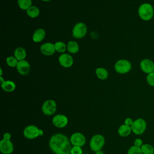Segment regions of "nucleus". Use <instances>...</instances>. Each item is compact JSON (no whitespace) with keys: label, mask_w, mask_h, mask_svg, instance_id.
<instances>
[{"label":"nucleus","mask_w":154,"mask_h":154,"mask_svg":"<svg viewBox=\"0 0 154 154\" xmlns=\"http://www.w3.org/2000/svg\"><path fill=\"white\" fill-rule=\"evenodd\" d=\"M26 14L29 17L31 18H35L38 16L40 14V10L35 5H31L26 10Z\"/></svg>","instance_id":"nucleus-22"},{"label":"nucleus","mask_w":154,"mask_h":154,"mask_svg":"<svg viewBox=\"0 0 154 154\" xmlns=\"http://www.w3.org/2000/svg\"><path fill=\"white\" fill-rule=\"evenodd\" d=\"M117 132L120 136L122 137H126L131 134L132 132V129L131 126H128L125 124H123V125H122L119 128Z\"/></svg>","instance_id":"nucleus-17"},{"label":"nucleus","mask_w":154,"mask_h":154,"mask_svg":"<svg viewBox=\"0 0 154 154\" xmlns=\"http://www.w3.org/2000/svg\"><path fill=\"white\" fill-rule=\"evenodd\" d=\"M146 81L150 86L154 87V72L147 75L146 77Z\"/></svg>","instance_id":"nucleus-28"},{"label":"nucleus","mask_w":154,"mask_h":154,"mask_svg":"<svg viewBox=\"0 0 154 154\" xmlns=\"http://www.w3.org/2000/svg\"><path fill=\"white\" fill-rule=\"evenodd\" d=\"M52 124L58 128H63L67 126L68 123L67 117L63 114H57L52 120Z\"/></svg>","instance_id":"nucleus-11"},{"label":"nucleus","mask_w":154,"mask_h":154,"mask_svg":"<svg viewBox=\"0 0 154 154\" xmlns=\"http://www.w3.org/2000/svg\"><path fill=\"white\" fill-rule=\"evenodd\" d=\"M105 138L101 134L94 135L90 139L89 146L93 152H97L102 149L105 144Z\"/></svg>","instance_id":"nucleus-3"},{"label":"nucleus","mask_w":154,"mask_h":154,"mask_svg":"<svg viewBox=\"0 0 154 154\" xmlns=\"http://www.w3.org/2000/svg\"><path fill=\"white\" fill-rule=\"evenodd\" d=\"M45 31L42 28H38L36 29L32 34V40L35 43L42 42L45 37Z\"/></svg>","instance_id":"nucleus-16"},{"label":"nucleus","mask_w":154,"mask_h":154,"mask_svg":"<svg viewBox=\"0 0 154 154\" xmlns=\"http://www.w3.org/2000/svg\"><path fill=\"white\" fill-rule=\"evenodd\" d=\"M67 49L72 54H76L79 51V45L75 41H69L67 45Z\"/></svg>","instance_id":"nucleus-20"},{"label":"nucleus","mask_w":154,"mask_h":154,"mask_svg":"<svg viewBox=\"0 0 154 154\" xmlns=\"http://www.w3.org/2000/svg\"><path fill=\"white\" fill-rule=\"evenodd\" d=\"M43 1H45V2H48V1H50L51 0H42Z\"/></svg>","instance_id":"nucleus-36"},{"label":"nucleus","mask_w":154,"mask_h":154,"mask_svg":"<svg viewBox=\"0 0 154 154\" xmlns=\"http://www.w3.org/2000/svg\"><path fill=\"white\" fill-rule=\"evenodd\" d=\"M95 154H105V153L102 150H98L97 152H95Z\"/></svg>","instance_id":"nucleus-33"},{"label":"nucleus","mask_w":154,"mask_h":154,"mask_svg":"<svg viewBox=\"0 0 154 154\" xmlns=\"http://www.w3.org/2000/svg\"><path fill=\"white\" fill-rule=\"evenodd\" d=\"M70 154H82L81 147L73 146L70 150Z\"/></svg>","instance_id":"nucleus-29"},{"label":"nucleus","mask_w":154,"mask_h":154,"mask_svg":"<svg viewBox=\"0 0 154 154\" xmlns=\"http://www.w3.org/2000/svg\"><path fill=\"white\" fill-rule=\"evenodd\" d=\"M132 68L131 63L129 61L125 59L119 60L114 64V70L120 74L128 73Z\"/></svg>","instance_id":"nucleus-4"},{"label":"nucleus","mask_w":154,"mask_h":154,"mask_svg":"<svg viewBox=\"0 0 154 154\" xmlns=\"http://www.w3.org/2000/svg\"><path fill=\"white\" fill-rule=\"evenodd\" d=\"M57 110V103L52 99H48L44 102L42 106V111L46 116L54 114Z\"/></svg>","instance_id":"nucleus-6"},{"label":"nucleus","mask_w":154,"mask_h":154,"mask_svg":"<svg viewBox=\"0 0 154 154\" xmlns=\"http://www.w3.org/2000/svg\"><path fill=\"white\" fill-rule=\"evenodd\" d=\"M19 7L24 10H27L32 5V0H17Z\"/></svg>","instance_id":"nucleus-23"},{"label":"nucleus","mask_w":154,"mask_h":154,"mask_svg":"<svg viewBox=\"0 0 154 154\" xmlns=\"http://www.w3.org/2000/svg\"><path fill=\"white\" fill-rule=\"evenodd\" d=\"M19 61L15 58L14 56L8 57L6 59L7 64L11 67H16Z\"/></svg>","instance_id":"nucleus-26"},{"label":"nucleus","mask_w":154,"mask_h":154,"mask_svg":"<svg viewBox=\"0 0 154 154\" xmlns=\"http://www.w3.org/2000/svg\"><path fill=\"white\" fill-rule=\"evenodd\" d=\"M1 87L6 92H12L16 89V84L12 81L7 80L1 84Z\"/></svg>","instance_id":"nucleus-18"},{"label":"nucleus","mask_w":154,"mask_h":154,"mask_svg":"<svg viewBox=\"0 0 154 154\" xmlns=\"http://www.w3.org/2000/svg\"><path fill=\"white\" fill-rule=\"evenodd\" d=\"M14 149L13 143L10 140L2 139L0 141V151L2 154H11Z\"/></svg>","instance_id":"nucleus-13"},{"label":"nucleus","mask_w":154,"mask_h":154,"mask_svg":"<svg viewBox=\"0 0 154 154\" xmlns=\"http://www.w3.org/2000/svg\"><path fill=\"white\" fill-rule=\"evenodd\" d=\"M43 130L42 129H39V136H42V135H43Z\"/></svg>","instance_id":"nucleus-34"},{"label":"nucleus","mask_w":154,"mask_h":154,"mask_svg":"<svg viewBox=\"0 0 154 154\" xmlns=\"http://www.w3.org/2000/svg\"><path fill=\"white\" fill-rule=\"evenodd\" d=\"M70 141L73 146L82 147L85 144L86 139L82 133L75 132L71 135Z\"/></svg>","instance_id":"nucleus-9"},{"label":"nucleus","mask_w":154,"mask_h":154,"mask_svg":"<svg viewBox=\"0 0 154 154\" xmlns=\"http://www.w3.org/2000/svg\"><path fill=\"white\" fill-rule=\"evenodd\" d=\"M133 122H134V121L131 118H126L125 120V124L128 126H131Z\"/></svg>","instance_id":"nucleus-31"},{"label":"nucleus","mask_w":154,"mask_h":154,"mask_svg":"<svg viewBox=\"0 0 154 154\" xmlns=\"http://www.w3.org/2000/svg\"><path fill=\"white\" fill-rule=\"evenodd\" d=\"M143 154H153L154 147L150 144H143L141 147Z\"/></svg>","instance_id":"nucleus-24"},{"label":"nucleus","mask_w":154,"mask_h":154,"mask_svg":"<svg viewBox=\"0 0 154 154\" xmlns=\"http://www.w3.org/2000/svg\"><path fill=\"white\" fill-rule=\"evenodd\" d=\"M0 81H1V84H2L5 81V80L4 79V78L2 76H0Z\"/></svg>","instance_id":"nucleus-35"},{"label":"nucleus","mask_w":154,"mask_h":154,"mask_svg":"<svg viewBox=\"0 0 154 154\" xmlns=\"http://www.w3.org/2000/svg\"><path fill=\"white\" fill-rule=\"evenodd\" d=\"M70 143L65 135L58 133L51 137L49 146L55 154H70L72 149Z\"/></svg>","instance_id":"nucleus-1"},{"label":"nucleus","mask_w":154,"mask_h":154,"mask_svg":"<svg viewBox=\"0 0 154 154\" xmlns=\"http://www.w3.org/2000/svg\"><path fill=\"white\" fill-rule=\"evenodd\" d=\"M141 70L146 74L154 72V63L152 60L149 58L142 60L140 63Z\"/></svg>","instance_id":"nucleus-10"},{"label":"nucleus","mask_w":154,"mask_h":154,"mask_svg":"<svg viewBox=\"0 0 154 154\" xmlns=\"http://www.w3.org/2000/svg\"><path fill=\"white\" fill-rule=\"evenodd\" d=\"M17 72L22 75H26L30 71V64L26 60L19 61L16 66Z\"/></svg>","instance_id":"nucleus-14"},{"label":"nucleus","mask_w":154,"mask_h":154,"mask_svg":"<svg viewBox=\"0 0 154 154\" xmlns=\"http://www.w3.org/2000/svg\"><path fill=\"white\" fill-rule=\"evenodd\" d=\"M96 75L97 78L101 80L106 79L108 77V72L107 70L103 67H98L95 71Z\"/></svg>","instance_id":"nucleus-21"},{"label":"nucleus","mask_w":154,"mask_h":154,"mask_svg":"<svg viewBox=\"0 0 154 154\" xmlns=\"http://www.w3.org/2000/svg\"><path fill=\"white\" fill-rule=\"evenodd\" d=\"M132 132L135 135H142L146 131L147 128L146 122L141 118L135 120L131 125Z\"/></svg>","instance_id":"nucleus-5"},{"label":"nucleus","mask_w":154,"mask_h":154,"mask_svg":"<svg viewBox=\"0 0 154 154\" xmlns=\"http://www.w3.org/2000/svg\"><path fill=\"white\" fill-rule=\"evenodd\" d=\"M55 48L56 51L63 54L67 49V45L62 42H57L55 43Z\"/></svg>","instance_id":"nucleus-25"},{"label":"nucleus","mask_w":154,"mask_h":154,"mask_svg":"<svg viewBox=\"0 0 154 154\" xmlns=\"http://www.w3.org/2000/svg\"><path fill=\"white\" fill-rule=\"evenodd\" d=\"M127 154H143V152L141 147L134 145L128 149Z\"/></svg>","instance_id":"nucleus-27"},{"label":"nucleus","mask_w":154,"mask_h":154,"mask_svg":"<svg viewBox=\"0 0 154 154\" xmlns=\"http://www.w3.org/2000/svg\"><path fill=\"white\" fill-rule=\"evenodd\" d=\"M39 129L35 125H28L24 129L23 134L26 138L32 140L39 136Z\"/></svg>","instance_id":"nucleus-8"},{"label":"nucleus","mask_w":154,"mask_h":154,"mask_svg":"<svg viewBox=\"0 0 154 154\" xmlns=\"http://www.w3.org/2000/svg\"><path fill=\"white\" fill-rule=\"evenodd\" d=\"M138 14L141 19L144 21L151 20L154 15L153 6L149 3H143L141 4L138 9Z\"/></svg>","instance_id":"nucleus-2"},{"label":"nucleus","mask_w":154,"mask_h":154,"mask_svg":"<svg viewBox=\"0 0 154 154\" xmlns=\"http://www.w3.org/2000/svg\"><path fill=\"white\" fill-rule=\"evenodd\" d=\"M14 56L15 58L18 60H25L26 56V52L24 48L22 47H18L17 48L14 52Z\"/></svg>","instance_id":"nucleus-19"},{"label":"nucleus","mask_w":154,"mask_h":154,"mask_svg":"<svg viewBox=\"0 0 154 154\" xmlns=\"http://www.w3.org/2000/svg\"><path fill=\"white\" fill-rule=\"evenodd\" d=\"M40 51L43 55L46 56L52 55L56 51L55 44H53L50 42L45 43L41 45Z\"/></svg>","instance_id":"nucleus-15"},{"label":"nucleus","mask_w":154,"mask_h":154,"mask_svg":"<svg viewBox=\"0 0 154 154\" xmlns=\"http://www.w3.org/2000/svg\"><path fill=\"white\" fill-rule=\"evenodd\" d=\"M58 62L63 67L69 68L73 65V59L70 55L63 53L59 56Z\"/></svg>","instance_id":"nucleus-12"},{"label":"nucleus","mask_w":154,"mask_h":154,"mask_svg":"<svg viewBox=\"0 0 154 154\" xmlns=\"http://www.w3.org/2000/svg\"><path fill=\"white\" fill-rule=\"evenodd\" d=\"M143 141L140 138H136L134 141V146L141 147L143 145Z\"/></svg>","instance_id":"nucleus-30"},{"label":"nucleus","mask_w":154,"mask_h":154,"mask_svg":"<svg viewBox=\"0 0 154 154\" xmlns=\"http://www.w3.org/2000/svg\"><path fill=\"white\" fill-rule=\"evenodd\" d=\"M87 32V27L83 22H78L75 25L72 30L73 37L79 39L83 38Z\"/></svg>","instance_id":"nucleus-7"},{"label":"nucleus","mask_w":154,"mask_h":154,"mask_svg":"<svg viewBox=\"0 0 154 154\" xmlns=\"http://www.w3.org/2000/svg\"><path fill=\"white\" fill-rule=\"evenodd\" d=\"M11 137V135L9 132H5L3 135V139L6 140H10Z\"/></svg>","instance_id":"nucleus-32"}]
</instances>
